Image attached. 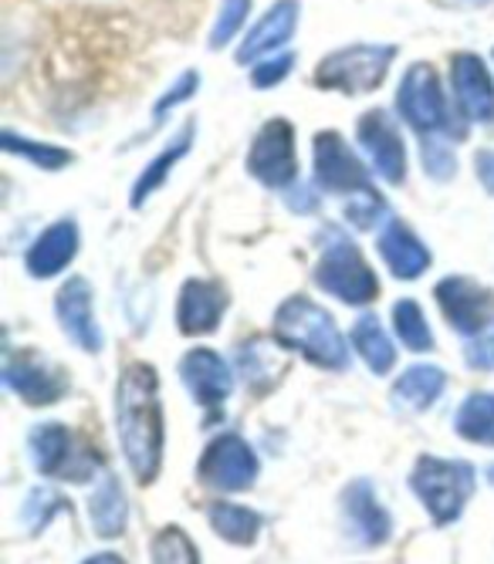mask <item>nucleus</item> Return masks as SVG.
I'll return each mask as SVG.
<instances>
[{"mask_svg": "<svg viewBox=\"0 0 494 564\" xmlns=\"http://www.w3.org/2000/svg\"><path fill=\"white\" fill-rule=\"evenodd\" d=\"M291 55H275V58H268V62H261L258 68H255V75H251V82H255V88H271V85H278L288 72H291Z\"/></svg>", "mask_w": 494, "mask_h": 564, "instance_id": "obj_38", "label": "nucleus"}, {"mask_svg": "<svg viewBox=\"0 0 494 564\" xmlns=\"http://www.w3.org/2000/svg\"><path fill=\"white\" fill-rule=\"evenodd\" d=\"M251 11V0H221V11L211 31V47H224L237 37V31L244 28V18Z\"/></svg>", "mask_w": 494, "mask_h": 564, "instance_id": "obj_32", "label": "nucleus"}, {"mask_svg": "<svg viewBox=\"0 0 494 564\" xmlns=\"http://www.w3.org/2000/svg\"><path fill=\"white\" fill-rule=\"evenodd\" d=\"M410 487L437 524H454L474 490V470L464 459L458 464V459L420 456L410 474Z\"/></svg>", "mask_w": 494, "mask_h": 564, "instance_id": "obj_4", "label": "nucleus"}, {"mask_svg": "<svg viewBox=\"0 0 494 564\" xmlns=\"http://www.w3.org/2000/svg\"><path fill=\"white\" fill-rule=\"evenodd\" d=\"M322 240H325V247H322V261L315 268V284L325 294H332V297H339L345 304L376 301L379 281H376L373 268L363 261L359 247L335 227H329L322 234Z\"/></svg>", "mask_w": 494, "mask_h": 564, "instance_id": "obj_3", "label": "nucleus"}, {"mask_svg": "<svg viewBox=\"0 0 494 564\" xmlns=\"http://www.w3.org/2000/svg\"><path fill=\"white\" fill-rule=\"evenodd\" d=\"M468 366L481 369V372H494V325L481 328L477 335H471L468 341Z\"/></svg>", "mask_w": 494, "mask_h": 564, "instance_id": "obj_36", "label": "nucleus"}, {"mask_svg": "<svg viewBox=\"0 0 494 564\" xmlns=\"http://www.w3.org/2000/svg\"><path fill=\"white\" fill-rule=\"evenodd\" d=\"M0 145H4L11 156H21V160H28L37 170H65L72 163V152L68 149H62V145H44V142H34V139H21L14 132H4Z\"/></svg>", "mask_w": 494, "mask_h": 564, "instance_id": "obj_29", "label": "nucleus"}, {"mask_svg": "<svg viewBox=\"0 0 494 564\" xmlns=\"http://www.w3.org/2000/svg\"><path fill=\"white\" fill-rule=\"evenodd\" d=\"M196 82H201V75H196V72H183V75L170 85V91H167V95H160L157 109H153V122H163V119L170 116V109H173V106H180V101H186V98L196 91Z\"/></svg>", "mask_w": 494, "mask_h": 564, "instance_id": "obj_35", "label": "nucleus"}, {"mask_svg": "<svg viewBox=\"0 0 494 564\" xmlns=\"http://www.w3.org/2000/svg\"><path fill=\"white\" fill-rule=\"evenodd\" d=\"M190 142H193V126H183L176 135H173V142L160 152V156L142 170V176H139V183L132 186V207H142L146 199H150L163 183H167V176L173 173V166L186 156L190 152Z\"/></svg>", "mask_w": 494, "mask_h": 564, "instance_id": "obj_24", "label": "nucleus"}, {"mask_svg": "<svg viewBox=\"0 0 494 564\" xmlns=\"http://www.w3.org/2000/svg\"><path fill=\"white\" fill-rule=\"evenodd\" d=\"M474 166H477V180H481L484 189L494 196V149H481V152H477V160H474Z\"/></svg>", "mask_w": 494, "mask_h": 564, "instance_id": "obj_39", "label": "nucleus"}, {"mask_svg": "<svg viewBox=\"0 0 494 564\" xmlns=\"http://www.w3.org/2000/svg\"><path fill=\"white\" fill-rule=\"evenodd\" d=\"M180 376H183V386L190 389V395L207 409H217L234 389L227 362L211 348L186 351V358L180 362Z\"/></svg>", "mask_w": 494, "mask_h": 564, "instance_id": "obj_16", "label": "nucleus"}, {"mask_svg": "<svg viewBox=\"0 0 494 564\" xmlns=\"http://www.w3.org/2000/svg\"><path fill=\"white\" fill-rule=\"evenodd\" d=\"M315 183L325 193H359L369 189V173L359 163L356 152L345 145L339 132H319L315 135Z\"/></svg>", "mask_w": 494, "mask_h": 564, "instance_id": "obj_10", "label": "nucleus"}, {"mask_svg": "<svg viewBox=\"0 0 494 564\" xmlns=\"http://www.w3.org/2000/svg\"><path fill=\"white\" fill-rule=\"evenodd\" d=\"M55 315L58 325L65 328V335L85 348V351H103V332H98L95 312H92V288L82 278H72L62 284L58 297H55Z\"/></svg>", "mask_w": 494, "mask_h": 564, "instance_id": "obj_15", "label": "nucleus"}, {"mask_svg": "<svg viewBox=\"0 0 494 564\" xmlns=\"http://www.w3.org/2000/svg\"><path fill=\"white\" fill-rule=\"evenodd\" d=\"M85 564H126V561L116 557V554H95V557H88Z\"/></svg>", "mask_w": 494, "mask_h": 564, "instance_id": "obj_40", "label": "nucleus"}, {"mask_svg": "<svg viewBox=\"0 0 494 564\" xmlns=\"http://www.w3.org/2000/svg\"><path fill=\"white\" fill-rule=\"evenodd\" d=\"M237 369L244 376V382L251 386L255 392H265L278 382V376L284 372V358L261 338L240 345V355H237Z\"/></svg>", "mask_w": 494, "mask_h": 564, "instance_id": "obj_25", "label": "nucleus"}, {"mask_svg": "<svg viewBox=\"0 0 494 564\" xmlns=\"http://www.w3.org/2000/svg\"><path fill=\"white\" fill-rule=\"evenodd\" d=\"M4 386L18 392L28 405H52L65 395V379L41 362L34 351H11L4 358Z\"/></svg>", "mask_w": 494, "mask_h": 564, "instance_id": "obj_13", "label": "nucleus"}, {"mask_svg": "<svg viewBox=\"0 0 494 564\" xmlns=\"http://www.w3.org/2000/svg\"><path fill=\"white\" fill-rule=\"evenodd\" d=\"M393 325H397V335L410 351H430L433 348V335H430L427 318H423L420 304L414 297H407L393 307Z\"/></svg>", "mask_w": 494, "mask_h": 564, "instance_id": "obj_30", "label": "nucleus"}, {"mask_svg": "<svg viewBox=\"0 0 494 564\" xmlns=\"http://www.w3.org/2000/svg\"><path fill=\"white\" fill-rule=\"evenodd\" d=\"M78 227L72 220H62L55 227H47L28 250V274L44 281V278H55L62 274L72 261H75V253H78Z\"/></svg>", "mask_w": 494, "mask_h": 564, "instance_id": "obj_19", "label": "nucleus"}, {"mask_svg": "<svg viewBox=\"0 0 494 564\" xmlns=\"http://www.w3.org/2000/svg\"><path fill=\"white\" fill-rule=\"evenodd\" d=\"M247 173L265 186L284 189L299 176V156H294V129L284 119H271L247 152Z\"/></svg>", "mask_w": 494, "mask_h": 564, "instance_id": "obj_8", "label": "nucleus"}, {"mask_svg": "<svg viewBox=\"0 0 494 564\" xmlns=\"http://www.w3.org/2000/svg\"><path fill=\"white\" fill-rule=\"evenodd\" d=\"M201 480L217 494H237L258 480V456L240 436L224 433L211 440L201 456Z\"/></svg>", "mask_w": 494, "mask_h": 564, "instance_id": "obj_7", "label": "nucleus"}, {"mask_svg": "<svg viewBox=\"0 0 494 564\" xmlns=\"http://www.w3.org/2000/svg\"><path fill=\"white\" fill-rule=\"evenodd\" d=\"M443 389H448L443 369L414 366L397 379V386H393V402H397V409H407V413H423V409H430L443 395Z\"/></svg>", "mask_w": 494, "mask_h": 564, "instance_id": "obj_23", "label": "nucleus"}, {"mask_svg": "<svg viewBox=\"0 0 494 564\" xmlns=\"http://www.w3.org/2000/svg\"><path fill=\"white\" fill-rule=\"evenodd\" d=\"M393 58H397V47H393V44L342 47L315 68V82L322 88H335V91H345V95H366L386 78Z\"/></svg>", "mask_w": 494, "mask_h": 564, "instance_id": "obj_5", "label": "nucleus"}, {"mask_svg": "<svg viewBox=\"0 0 494 564\" xmlns=\"http://www.w3.org/2000/svg\"><path fill=\"white\" fill-rule=\"evenodd\" d=\"M153 564H201V561H196L193 541H190L180 528H167V531L157 534Z\"/></svg>", "mask_w": 494, "mask_h": 564, "instance_id": "obj_31", "label": "nucleus"}, {"mask_svg": "<svg viewBox=\"0 0 494 564\" xmlns=\"http://www.w3.org/2000/svg\"><path fill=\"white\" fill-rule=\"evenodd\" d=\"M437 304L458 335H477L494 315V294L471 278H448L437 284Z\"/></svg>", "mask_w": 494, "mask_h": 564, "instance_id": "obj_11", "label": "nucleus"}, {"mask_svg": "<svg viewBox=\"0 0 494 564\" xmlns=\"http://www.w3.org/2000/svg\"><path fill=\"white\" fill-rule=\"evenodd\" d=\"M454 426L464 440L494 446V392H471L458 409Z\"/></svg>", "mask_w": 494, "mask_h": 564, "instance_id": "obj_27", "label": "nucleus"}, {"mask_svg": "<svg viewBox=\"0 0 494 564\" xmlns=\"http://www.w3.org/2000/svg\"><path fill=\"white\" fill-rule=\"evenodd\" d=\"M28 453L34 470L58 480H88L98 467V456L78 443V436L62 423H41L28 436Z\"/></svg>", "mask_w": 494, "mask_h": 564, "instance_id": "obj_6", "label": "nucleus"}, {"mask_svg": "<svg viewBox=\"0 0 494 564\" xmlns=\"http://www.w3.org/2000/svg\"><path fill=\"white\" fill-rule=\"evenodd\" d=\"M227 307V294L217 281H204V278H190L180 291V304H176V322L183 335H207L217 328V322L224 318Z\"/></svg>", "mask_w": 494, "mask_h": 564, "instance_id": "obj_17", "label": "nucleus"}, {"mask_svg": "<svg viewBox=\"0 0 494 564\" xmlns=\"http://www.w3.org/2000/svg\"><path fill=\"white\" fill-rule=\"evenodd\" d=\"M342 514H345L350 538L359 547H379L393 534V521L386 514V507L376 500V494H373V487L366 480H356V484L345 487V494H342Z\"/></svg>", "mask_w": 494, "mask_h": 564, "instance_id": "obj_14", "label": "nucleus"}, {"mask_svg": "<svg viewBox=\"0 0 494 564\" xmlns=\"http://www.w3.org/2000/svg\"><path fill=\"white\" fill-rule=\"evenodd\" d=\"M379 214H383V199L373 193V186L369 189H359V193H353V199L345 203V217H350L356 227H373L376 220H379Z\"/></svg>", "mask_w": 494, "mask_h": 564, "instance_id": "obj_34", "label": "nucleus"}, {"mask_svg": "<svg viewBox=\"0 0 494 564\" xmlns=\"http://www.w3.org/2000/svg\"><path fill=\"white\" fill-rule=\"evenodd\" d=\"M119 443L139 484H153L163 467V399L150 366H129L116 392Z\"/></svg>", "mask_w": 494, "mask_h": 564, "instance_id": "obj_1", "label": "nucleus"}, {"mask_svg": "<svg viewBox=\"0 0 494 564\" xmlns=\"http://www.w3.org/2000/svg\"><path fill=\"white\" fill-rule=\"evenodd\" d=\"M397 109L417 132H437L448 126V101L430 65H414L397 91Z\"/></svg>", "mask_w": 494, "mask_h": 564, "instance_id": "obj_9", "label": "nucleus"}, {"mask_svg": "<svg viewBox=\"0 0 494 564\" xmlns=\"http://www.w3.org/2000/svg\"><path fill=\"white\" fill-rule=\"evenodd\" d=\"M275 338L284 348L305 355L309 362H315L322 369L339 372L350 366V348H345L332 315L302 294L288 297L275 312Z\"/></svg>", "mask_w": 494, "mask_h": 564, "instance_id": "obj_2", "label": "nucleus"}, {"mask_svg": "<svg viewBox=\"0 0 494 564\" xmlns=\"http://www.w3.org/2000/svg\"><path fill=\"white\" fill-rule=\"evenodd\" d=\"M359 145L369 156L373 170L386 180V183H404L407 180V145L393 126V119L386 112H366L359 119Z\"/></svg>", "mask_w": 494, "mask_h": 564, "instance_id": "obj_12", "label": "nucleus"}, {"mask_svg": "<svg viewBox=\"0 0 494 564\" xmlns=\"http://www.w3.org/2000/svg\"><path fill=\"white\" fill-rule=\"evenodd\" d=\"M294 28H299V0H278V4L247 31L244 44L237 47V62H258L261 55H271L275 47H281Z\"/></svg>", "mask_w": 494, "mask_h": 564, "instance_id": "obj_21", "label": "nucleus"}, {"mask_svg": "<svg viewBox=\"0 0 494 564\" xmlns=\"http://www.w3.org/2000/svg\"><path fill=\"white\" fill-rule=\"evenodd\" d=\"M379 253L386 268L393 271V278H400V281H417L430 268V250L400 220H389L386 230L379 234Z\"/></svg>", "mask_w": 494, "mask_h": 564, "instance_id": "obj_20", "label": "nucleus"}, {"mask_svg": "<svg viewBox=\"0 0 494 564\" xmlns=\"http://www.w3.org/2000/svg\"><path fill=\"white\" fill-rule=\"evenodd\" d=\"M353 345L363 362L369 366V372H376V376H386L393 369V362H397V351H393L389 335L383 332L379 318H373V315H363L353 325Z\"/></svg>", "mask_w": 494, "mask_h": 564, "instance_id": "obj_26", "label": "nucleus"}, {"mask_svg": "<svg viewBox=\"0 0 494 564\" xmlns=\"http://www.w3.org/2000/svg\"><path fill=\"white\" fill-rule=\"evenodd\" d=\"M454 95H458V109L468 122H491L494 119V82L484 68V62L471 51L454 58Z\"/></svg>", "mask_w": 494, "mask_h": 564, "instance_id": "obj_18", "label": "nucleus"}, {"mask_svg": "<svg viewBox=\"0 0 494 564\" xmlns=\"http://www.w3.org/2000/svg\"><path fill=\"white\" fill-rule=\"evenodd\" d=\"M211 528L227 541V544H255L261 531V514L240 503H214L211 507Z\"/></svg>", "mask_w": 494, "mask_h": 564, "instance_id": "obj_28", "label": "nucleus"}, {"mask_svg": "<svg viewBox=\"0 0 494 564\" xmlns=\"http://www.w3.org/2000/svg\"><path fill=\"white\" fill-rule=\"evenodd\" d=\"M487 484H494V464L487 467Z\"/></svg>", "mask_w": 494, "mask_h": 564, "instance_id": "obj_41", "label": "nucleus"}, {"mask_svg": "<svg viewBox=\"0 0 494 564\" xmlns=\"http://www.w3.org/2000/svg\"><path fill=\"white\" fill-rule=\"evenodd\" d=\"M423 160H427V173L433 180H451L454 176V152L443 145L440 139H427L423 142Z\"/></svg>", "mask_w": 494, "mask_h": 564, "instance_id": "obj_37", "label": "nucleus"}, {"mask_svg": "<svg viewBox=\"0 0 494 564\" xmlns=\"http://www.w3.org/2000/svg\"><path fill=\"white\" fill-rule=\"evenodd\" d=\"M464 4H481V0H464Z\"/></svg>", "mask_w": 494, "mask_h": 564, "instance_id": "obj_42", "label": "nucleus"}, {"mask_svg": "<svg viewBox=\"0 0 494 564\" xmlns=\"http://www.w3.org/2000/svg\"><path fill=\"white\" fill-rule=\"evenodd\" d=\"M88 518L98 538H119L129 524V500L116 474H103V484L88 500Z\"/></svg>", "mask_w": 494, "mask_h": 564, "instance_id": "obj_22", "label": "nucleus"}, {"mask_svg": "<svg viewBox=\"0 0 494 564\" xmlns=\"http://www.w3.org/2000/svg\"><path fill=\"white\" fill-rule=\"evenodd\" d=\"M58 507H68L58 494H47V490H34L24 503V518L31 521V534H37L47 521L55 518Z\"/></svg>", "mask_w": 494, "mask_h": 564, "instance_id": "obj_33", "label": "nucleus"}]
</instances>
